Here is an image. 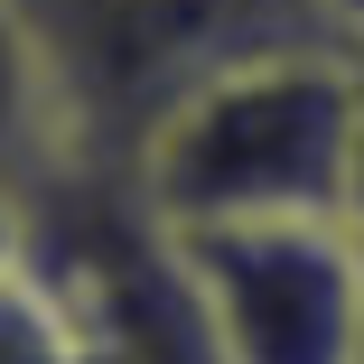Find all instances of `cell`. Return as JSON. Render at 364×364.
Returning a JSON list of instances; mask_svg holds the SVG:
<instances>
[{"label":"cell","mask_w":364,"mask_h":364,"mask_svg":"<svg viewBox=\"0 0 364 364\" xmlns=\"http://www.w3.org/2000/svg\"><path fill=\"white\" fill-rule=\"evenodd\" d=\"M318 10H327V28H336L346 47H364V0H318Z\"/></svg>","instance_id":"obj_8"},{"label":"cell","mask_w":364,"mask_h":364,"mask_svg":"<svg viewBox=\"0 0 364 364\" xmlns=\"http://www.w3.org/2000/svg\"><path fill=\"white\" fill-rule=\"evenodd\" d=\"M355 243H364V234H355Z\"/></svg>","instance_id":"obj_9"},{"label":"cell","mask_w":364,"mask_h":364,"mask_svg":"<svg viewBox=\"0 0 364 364\" xmlns=\"http://www.w3.org/2000/svg\"><path fill=\"white\" fill-rule=\"evenodd\" d=\"M65 168V122H56V85L19 0H0V178L10 187H47Z\"/></svg>","instance_id":"obj_4"},{"label":"cell","mask_w":364,"mask_h":364,"mask_svg":"<svg viewBox=\"0 0 364 364\" xmlns=\"http://www.w3.org/2000/svg\"><path fill=\"white\" fill-rule=\"evenodd\" d=\"M19 262H28V187L0 178V280H10Z\"/></svg>","instance_id":"obj_6"},{"label":"cell","mask_w":364,"mask_h":364,"mask_svg":"<svg viewBox=\"0 0 364 364\" xmlns=\"http://www.w3.org/2000/svg\"><path fill=\"white\" fill-rule=\"evenodd\" d=\"M0 364H94L85 336L56 318V299L28 280V262L0 280Z\"/></svg>","instance_id":"obj_5"},{"label":"cell","mask_w":364,"mask_h":364,"mask_svg":"<svg viewBox=\"0 0 364 364\" xmlns=\"http://www.w3.org/2000/svg\"><path fill=\"white\" fill-rule=\"evenodd\" d=\"M215 364H364V243L346 215L178 234Z\"/></svg>","instance_id":"obj_3"},{"label":"cell","mask_w":364,"mask_h":364,"mask_svg":"<svg viewBox=\"0 0 364 364\" xmlns=\"http://www.w3.org/2000/svg\"><path fill=\"white\" fill-rule=\"evenodd\" d=\"M346 225L364 234V47H355V150H346Z\"/></svg>","instance_id":"obj_7"},{"label":"cell","mask_w":364,"mask_h":364,"mask_svg":"<svg viewBox=\"0 0 364 364\" xmlns=\"http://www.w3.org/2000/svg\"><path fill=\"white\" fill-rule=\"evenodd\" d=\"M355 150V47L309 38L225 65L131 150V196L168 234L205 225H280V215H346Z\"/></svg>","instance_id":"obj_1"},{"label":"cell","mask_w":364,"mask_h":364,"mask_svg":"<svg viewBox=\"0 0 364 364\" xmlns=\"http://www.w3.org/2000/svg\"><path fill=\"white\" fill-rule=\"evenodd\" d=\"M19 10L56 85L65 168H112V178L225 65L336 38L318 0H19Z\"/></svg>","instance_id":"obj_2"}]
</instances>
